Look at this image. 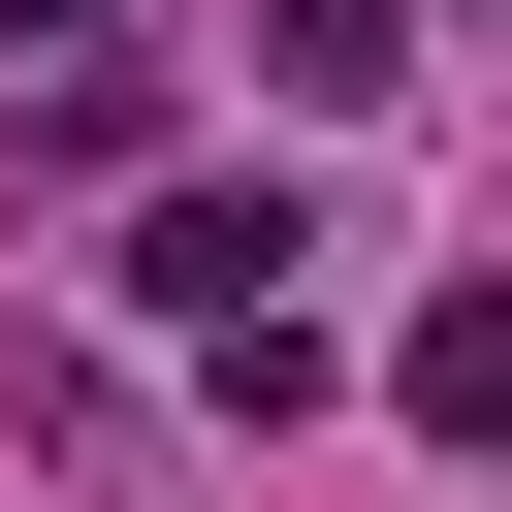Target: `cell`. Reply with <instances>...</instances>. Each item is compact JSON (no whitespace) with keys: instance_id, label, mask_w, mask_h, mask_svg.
<instances>
[{"instance_id":"obj_1","label":"cell","mask_w":512,"mask_h":512,"mask_svg":"<svg viewBox=\"0 0 512 512\" xmlns=\"http://www.w3.org/2000/svg\"><path fill=\"white\" fill-rule=\"evenodd\" d=\"M128 320L224 416H320V192H128Z\"/></svg>"},{"instance_id":"obj_2","label":"cell","mask_w":512,"mask_h":512,"mask_svg":"<svg viewBox=\"0 0 512 512\" xmlns=\"http://www.w3.org/2000/svg\"><path fill=\"white\" fill-rule=\"evenodd\" d=\"M128 128H160V32H96V0H32V32H0V160H32V192H96Z\"/></svg>"},{"instance_id":"obj_5","label":"cell","mask_w":512,"mask_h":512,"mask_svg":"<svg viewBox=\"0 0 512 512\" xmlns=\"http://www.w3.org/2000/svg\"><path fill=\"white\" fill-rule=\"evenodd\" d=\"M96 32H128V0H96Z\"/></svg>"},{"instance_id":"obj_4","label":"cell","mask_w":512,"mask_h":512,"mask_svg":"<svg viewBox=\"0 0 512 512\" xmlns=\"http://www.w3.org/2000/svg\"><path fill=\"white\" fill-rule=\"evenodd\" d=\"M256 64H288V96H384V64H416V0H256Z\"/></svg>"},{"instance_id":"obj_3","label":"cell","mask_w":512,"mask_h":512,"mask_svg":"<svg viewBox=\"0 0 512 512\" xmlns=\"http://www.w3.org/2000/svg\"><path fill=\"white\" fill-rule=\"evenodd\" d=\"M384 416H416V448H480V416H512V320H480V288H416V320H384Z\"/></svg>"}]
</instances>
